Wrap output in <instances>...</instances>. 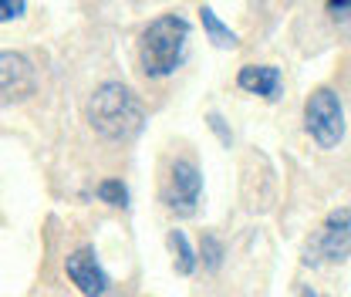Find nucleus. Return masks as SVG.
Listing matches in <instances>:
<instances>
[{
  "mask_svg": "<svg viewBox=\"0 0 351 297\" xmlns=\"http://www.w3.org/2000/svg\"><path fill=\"white\" fill-rule=\"evenodd\" d=\"M64 274L68 281L78 287L82 297H105L112 291V277L101 267V260L95 254V247H78L64 257Z\"/></svg>",
  "mask_w": 351,
  "mask_h": 297,
  "instance_id": "6",
  "label": "nucleus"
},
{
  "mask_svg": "<svg viewBox=\"0 0 351 297\" xmlns=\"http://www.w3.org/2000/svg\"><path fill=\"white\" fill-rule=\"evenodd\" d=\"M206 122H210V128L217 132L219 142L230 149V145H233V135H230V128H226V122H223V115H219V112H210V115H206Z\"/></svg>",
  "mask_w": 351,
  "mask_h": 297,
  "instance_id": "14",
  "label": "nucleus"
},
{
  "mask_svg": "<svg viewBox=\"0 0 351 297\" xmlns=\"http://www.w3.org/2000/svg\"><path fill=\"white\" fill-rule=\"evenodd\" d=\"M85 119L105 142H132L145 128V105L129 85L101 82L88 98Z\"/></svg>",
  "mask_w": 351,
  "mask_h": 297,
  "instance_id": "1",
  "label": "nucleus"
},
{
  "mask_svg": "<svg viewBox=\"0 0 351 297\" xmlns=\"http://www.w3.org/2000/svg\"><path fill=\"white\" fill-rule=\"evenodd\" d=\"M199 24H203V34H206V41H213L217 47H223V51H233V47L240 44L237 31H233L230 24H223V21H219L213 7H199Z\"/></svg>",
  "mask_w": 351,
  "mask_h": 297,
  "instance_id": "10",
  "label": "nucleus"
},
{
  "mask_svg": "<svg viewBox=\"0 0 351 297\" xmlns=\"http://www.w3.org/2000/svg\"><path fill=\"white\" fill-rule=\"evenodd\" d=\"M351 257V210L338 206L324 216V223L314 230V237L304 243V263H345Z\"/></svg>",
  "mask_w": 351,
  "mask_h": 297,
  "instance_id": "4",
  "label": "nucleus"
},
{
  "mask_svg": "<svg viewBox=\"0 0 351 297\" xmlns=\"http://www.w3.org/2000/svg\"><path fill=\"white\" fill-rule=\"evenodd\" d=\"M95 196H98L105 206H112V210H125V206H129V189H125L122 179H101V182L95 186Z\"/></svg>",
  "mask_w": 351,
  "mask_h": 297,
  "instance_id": "11",
  "label": "nucleus"
},
{
  "mask_svg": "<svg viewBox=\"0 0 351 297\" xmlns=\"http://www.w3.org/2000/svg\"><path fill=\"white\" fill-rule=\"evenodd\" d=\"M328 10L335 17H345V14H351V0H328Z\"/></svg>",
  "mask_w": 351,
  "mask_h": 297,
  "instance_id": "15",
  "label": "nucleus"
},
{
  "mask_svg": "<svg viewBox=\"0 0 351 297\" xmlns=\"http://www.w3.org/2000/svg\"><path fill=\"white\" fill-rule=\"evenodd\" d=\"M304 132L324 152L338 149L345 139V108L335 88H314L304 98Z\"/></svg>",
  "mask_w": 351,
  "mask_h": 297,
  "instance_id": "3",
  "label": "nucleus"
},
{
  "mask_svg": "<svg viewBox=\"0 0 351 297\" xmlns=\"http://www.w3.org/2000/svg\"><path fill=\"white\" fill-rule=\"evenodd\" d=\"M237 88L247 95H261L267 102H277L284 95V78L274 64H243L237 71Z\"/></svg>",
  "mask_w": 351,
  "mask_h": 297,
  "instance_id": "8",
  "label": "nucleus"
},
{
  "mask_svg": "<svg viewBox=\"0 0 351 297\" xmlns=\"http://www.w3.org/2000/svg\"><path fill=\"white\" fill-rule=\"evenodd\" d=\"M24 10H27V0H0V24L24 17Z\"/></svg>",
  "mask_w": 351,
  "mask_h": 297,
  "instance_id": "13",
  "label": "nucleus"
},
{
  "mask_svg": "<svg viewBox=\"0 0 351 297\" xmlns=\"http://www.w3.org/2000/svg\"><path fill=\"white\" fill-rule=\"evenodd\" d=\"M38 68L21 51H0V102H21L34 95Z\"/></svg>",
  "mask_w": 351,
  "mask_h": 297,
  "instance_id": "7",
  "label": "nucleus"
},
{
  "mask_svg": "<svg viewBox=\"0 0 351 297\" xmlns=\"http://www.w3.org/2000/svg\"><path fill=\"white\" fill-rule=\"evenodd\" d=\"M223 257H226L223 240H219L217 233H203V240H199V263L206 270H219L223 267Z\"/></svg>",
  "mask_w": 351,
  "mask_h": 297,
  "instance_id": "12",
  "label": "nucleus"
},
{
  "mask_svg": "<svg viewBox=\"0 0 351 297\" xmlns=\"http://www.w3.org/2000/svg\"><path fill=\"white\" fill-rule=\"evenodd\" d=\"M166 243H169V254H173V267H176V274H182V277L196 274V267H199V254L193 250L189 237H186L182 230H169Z\"/></svg>",
  "mask_w": 351,
  "mask_h": 297,
  "instance_id": "9",
  "label": "nucleus"
},
{
  "mask_svg": "<svg viewBox=\"0 0 351 297\" xmlns=\"http://www.w3.org/2000/svg\"><path fill=\"white\" fill-rule=\"evenodd\" d=\"M162 206L176 216H193L203 200V172L193 159H173L162 179Z\"/></svg>",
  "mask_w": 351,
  "mask_h": 297,
  "instance_id": "5",
  "label": "nucleus"
},
{
  "mask_svg": "<svg viewBox=\"0 0 351 297\" xmlns=\"http://www.w3.org/2000/svg\"><path fill=\"white\" fill-rule=\"evenodd\" d=\"M189 34H193V24L182 14H162V17H156L142 31V38H138L142 75L152 78V82L173 78L176 71L182 68V61H186Z\"/></svg>",
  "mask_w": 351,
  "mask_h": 297,
  "instance_id": "2",
  "label": "nucleus"
},
{
  "mask_svg": "<svg viewBox=\"0 0 351 297\" xmlns=\"http://www.w3.org/2000/svg\"><path fill=\"white\" fill-rule=\"evenodd\" d=\"M301 297H328V294H321V291H311V287H304V291H301Z\"/></svg>",
  "mask_w": 351,
  "mask_h": 297,
  "instance_id": "16",
  "label": "nucleus"
}]
</instances>
